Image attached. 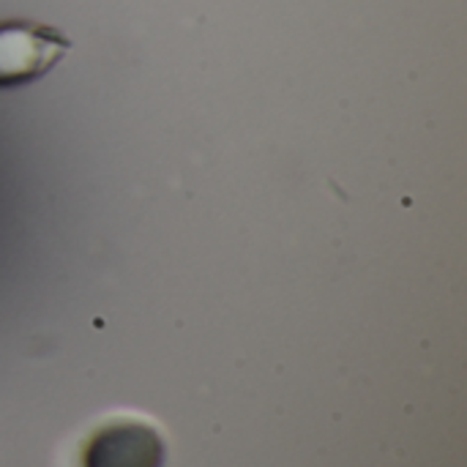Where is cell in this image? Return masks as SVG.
<instances>
[{
    "mask_svg": "<svg viewBox=\"0 0 467 467\" xmlns=\"http://www.w3.org/2000/svg\"><path fill=\"white\" fill-rule=\"evenodd\" d=\"M71 52V38L44 22H0V90L30 85L47 77Z\"/></svg>",
    "mask_w": 467,
    "mask_h": 467,
    "instance_id": "obj_1",
    "label": "cell"
},
{
    "mask_svg": "<svg viewBox=\"0 0 467 467\" xmlns=\"http://www.w3.org/2000/svg\"><path fill=\"white\" fill-rule=\"evenodd\" d=\"M161 430L137 416H112L93 427L79 446L77 467H164Z\"/></svg>",
    "mask_w": 467,
    "mask_h": 467,
    "instance_id": "obj_2",
    "label": "cell"
}]
</instances>
